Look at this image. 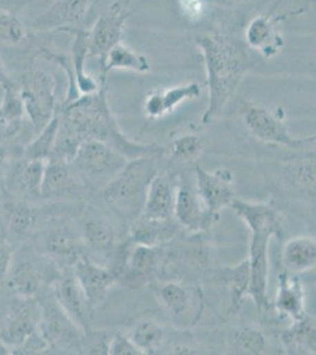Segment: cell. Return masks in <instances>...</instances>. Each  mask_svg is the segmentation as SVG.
Here are the masks:
<instances>
[{
    "instance_id": "cell-1",
    "label": "cell",
    "mask_w": 316,
    "mask_h": 355,
    "mask_svg": "<svg viewBox=\"0 0 316 355\" xmlns=\"http://www.w3.org/2000/svg\"><path fill=\"white\" fill-rule=\"evenodd\" d=\"M100 83L96 93L80 95L58 107V130L53 157L70 162L78 147L88 140L104 142L128 160L162 153V147L156 144H140L125 137L109 107L108 85L106 82Z\"/></svg>"
},
{
    "instance_id": "cell-2",
    "label": "cell",
    "mask_w": 316,
    "mask_h": 355,
    "mask_svg": "<svg viewBox=\"0 0 316 355\" xmlns=\"http://www.w3.org/2000/svg\"><path fill=\"white\" fill-rule=\"evenodd\" d=\"M208 85L209 102L202 116L203 125H210L227 105L252 67L247 50L232 38L217 31L196 37Z\"/></svg>"
},
{
    "instance_id": "cell-3",
    "label": "cell",
    "mask_w": 316,
    "mask_h": 355,
    "mask_svg": "<svg viewBox=\"0 0 316 355\" xmlns=\"http://www.w3.org/2000/svg\"><path fill=\"white\" fill-rule=\"evenodd\" d=\"M232 209L252 232L249 245L250 284L248 295L263 313L268 308L269 243L272 236H282V224L277 210L262 202H244L235 198Z\"/></svg>"
},
{
    "instance_id": "cell-4",
    "label": "cell",
    "mask_w": 316,
    "mask_h": 355,
    "mask_svg": "<svg viewBox=\"0 0 316 355\" xmlns=\"http://www.w3.org/2000/svg\"><path fill=\"white\" fill-rule=\"evenodd\" d=\"M155 157H142L128 164L105 184L103 197L120 218L132 222L145 207L152 179L156 177Z\"/></svg>"
},
{
    "instance_id": "cell-5",
    "label": "cell",
    "mask_w": 316,
    "mask_h": 355,
    "mask_svg": "<svg viewBox=\"0 0 316 355\" xmlns=\"http://www.w3.org/2000/svg\"><path fill=\"white\" fill-rule=\"evenodd\" d=\"M23 112L36 132L44 128L57 114L56 80L53 73L38 64V53L28 57L25 68L17 77Z\"/></svg>"
},
{
    "instance_id": "cell-6",
    "label": "cell",
    "mask_w": 316,
    "mask_h": 355,
    "mask_svg": "<svg viewBox=\"0 0 316 355\" xmlns=\"http://www.w3.org/2000/svg\"><path fill=\"white\" fill-rule=\"evenodd\" d=\"M243 122L249 133L264 144L300 150L313 147L315 142V137H292L282 119L261 105H247L243 112Z\"/></svg>"
},
{
    "instance_id": "cell-7",
    "label": "cell",
    "mask_w": 316,
    "mask_h": 355,
    "mask_svg": "<svg viewBox=\"0 0 316 355\" xmlns=\"http://www.w3.org/2000/svg\"><path fill=\"white\" fill-rule=\"evenodd\" d=\"M128 159L104 142L88 140L78 147L70 165L77 173L90 179L110 180L120 172Z\"/></svg>"
},
{
    "instance_id": "cell-8",
    "label": "cell",
    "mask_w": 316,
    "mask_h": 355,
    "mask_svg": "<svg viewBox=\"0 0 316 355\" xmlns=\"http://www.w3.org/2000/svg\"><path fill=\"white\" fill-rule=\"evenodd\" d=\"M128 8L115 1L97 18L88 33V58H96L100 69L104 65L109 51L122 42L129 18Z\"/></svg>"
},
{
    "instance_id": "cell-9",
    "label": "cell",
    "mask_w": 316,
    "mask_h": 355,
    "mask_svg": "<svg viewBox=\"0 0 316 355\" xmlns=\"http://www.w3.org/2000/svg\"><path fill=\"white\" fill-rule=\"evenodd\" d=\"M90 6L91 0H53L28 23V28L35 35H45L83 28Z\"/></svg>"
},
{
    "instance_id": "cell-10",
    "label": "cell",
    "mask_w": 316,
    "mask_h": 355,
    "mask_svg": "<svg viewBox=\"0 0 316 355\" xmlns=\"http://www.w3.org/2000/svg\"><path fill=\"white\" fill-rule=\"evenodd\" d=\"M39 331L50 349L83 351L84 333L55 301L40 304Z\"/></svg>"
},
{
    "instance_id": "cell-11",
    "label": "cell",
    "mask_w": 316,
    "mask_h": 355,
    "mask_svg": "<svg viewBox=\"0 0 316 355\" xmlns=\"http://www.w3.org/2000/svg\"><path fill=\"white\" fill-rule=\"evenodd\" d=\"M174 218L190 232L207 230L214 224L197 191L195 177L194 179L189 175L180 177L175 189Z\"/></svg>"
},
{
    "instance_id": "cell-12",
    "label": "cell",
    "mask_w": 316,
    "mask_h": 355,
    "mask_svg": "<svg viewBox=\"0 0 316 355\" xmlns=\"http://www.w3.org/2000/svg\"><path fill=\"white\" fill-rule=\"evenodd\" d=\"M232 174L228 170L208 172L200 165L195 168V184L200 197L215 223L221 211L232 205L235 199Z\"/></svg>"
},
{
    "instance_id": "cell-13",
    "label": "cell",
    "mask_w": 316,
    "mask_h": 355,
    "mask_svg": "<svg viewBox=\"0 0 316 355\" xmlns=\"http://www.w3.org/2000/svg\"><path fill=\"white\" fill-rule=\"evenodd\" d=\"M40 304L32 299H18L13 303L0 331V341L12 353L20 345L39 331Z\"/></svg>"
},
{
    "instance_id": "cell-14",
    "label": "cell",
    "mask_w": 316,
    "mask_h": 355,
    "mask_svg": "<svg viewBox=\"0 0 316 355\" xmlns=\"http://www.w3.org/2000/svg\"><path fill=\"white\" fill-rule=\"evenodd\" d=\"M73 276L93 311L104 301L108 291L117 281L111 269L98 266L82 256L75 262Z\"/></svg>"
},
{
    "instance_id": "cell-15",
    "label": "cell",
    "mask_w": 316,
    "mask_h": 355,
    "mask_svg": "<svg viewBox=\"0 0 316 355\" xmlns=\"http://www.w3.org/2000/svg\"><path fill=\"white\" fill-rule=\"evenodd\" d=\"M53 296L65 314L76 323L84 334L88 333L90 331L93 308L90 307L75 276H66L57 279L53 284Z\"/></svg>"
},
{
    "instance_id": "cell-16",
    "label": "cell",
    "mask_w": 316,
    "mask_h": 355,
    "mask_svg": "<svg viewBox=\"0 0 316 355\" xmlns=\"http://www.w3.org/2000/svg\"><path fill=\"white\" fill-rule=\"evenodd\" d=\"M277 23L279 18L270 15L252 18L245 28V43L249 48L259 50L266 58L277 56L284 44L282 36L277 30Z\"/></svg>"
},
{
    "instance_id": "cell-17",
    "label": "cell",
    "mask_w": 316,
    "mask_h": 355,
    "mask_svg": "<svg viewBox=\"0 0 316 355\" xmlns=\"http://www.w3.org/2000/svg\"><path fill=\"white\" fill-rule=\"evenodd\" d=\"M78 180L70 162L51 157L45 165L40 197L53 199L76 193L80 189Z\"/></svg>"
},
{
    "instance_id": "cell-18",
    "label": "cell",
    "mask_w": 316,
    "mask_h": 355,
    "mask_svg": "<svg viewBox=\"0 0 316 355\" xmlns=\"http://www.w3.org/2000/svg\"><path fill=\"white\" fill-rule=\"evenodd\" d=\"M200 96L201 87L195 82L157 90L145 98V112L151 119H160L171 113L183 102L195 100Z\"/></svg>"
},
{
    "instance_id": "cell-19",
    "label": "cell",
    "mask_w": 316,
    "mask_h": 355,
    "mask_svg": "<svg viewBox=\"0 0 316 355\" xmlns=\"http://www.w3.org/2000/svg\"><path fill=\"white\" fill-rule=\"evenodd\" d=\"M176 219L147 218L140 216L130 226V241L135 244L158 246L171 241L178 231Z\"/></svg>"
},
{
    "instance_id": "cell-20",
    "label": "cell",
    "mask_w": 316,
    "mask_h": 355,
    "mask_svg": "<svg viewBox=\"0 0 316 355\" xmlns=\"http://www.w3.org/2000/svg\"><path fill=\"white\" fill-rule=\"evenodd\" d=\"M275 309L286 318L300 320L306 313V295L300 279L284 271L279 276V287L275 297Z\"/></svg>"
},
{
    "instance_id": "cell-21",
    "label": "cell",
    "mask_w": 316,
    "mask_h": 355,
    "mask_svg": "<svg viewBox=\"0 0 316 355\" xmlns=\"http://www.w3.org/2000/svg\"><path fill=\"white\" fill-rule=\"evenodd\" d=\"M73 33V42L71 45V67L77 90L80 95H90L96 93L100 89V81L86 73L88 61V33L84 28H73L68 31Z\"/></svg>"
},
{
    "instance_id": "cell-22",
    "label": "cell",
    "mask_w": 316,
    "mask_h": 355,
    "mask_svg": "<svg viewBox=\"0 0 316 355\" xmlns=\"http://www.w3.org/2000/svg\"><path fill=\"white\" fill-rule=\"evenodd\" d=\"M175 189L165 175L156 174L149 186L145 207L140 216L147 218H174Z\"/></svg>"
},
{
    "instance_id": "cell-23",
    "label": "cell",
    "mask_w": 316,
    "mask_h": 355,
    "mask_svg": "<svg viewBox=\"0 0 316 355\" xmlns=\"http://www.w3.org/2000/svg\"><path fill=\"white\" fill-rule=\"evenodd\" d=\"M282 263L289 274H301L315 268V239L308 236L288 239L282 249Z\"/></svg>"
},
{
    "instance_id": "cell-24",
    "label": "cell",
    "mask_w": 316,
    "mask_h": 355,
    "mask_svg": "<svg viewBox=\"0 0 316 355\" xmlns=\"http://www.w3.org/2000/svg\"><path fill=\"white\" fill-rule=\"evenodd\" d=\"M112 70H131L147 73L151 70V64L145 55L120 42L106 55L104 65L100 69V82H106V75Z\"/></svg>"
},
{
    "instance_id": "cell-25",
    "label": "cell",
    "mask_w": 316,
    "mask_h": 355,
    "mask_svg": "<svg viewBox=\"0 0 316 355\" xmlns=\"http://www.w3.org/2000/svg\"><path fill=\"white\" fill-rule=\"evenodd\" d=\"M281 341L289 351L315 354V319L306 314L302 319L292 321V324L281 333Z\"/></svg>"
},
{
    "instance_id": "cell-26",
    "label": "cell",
    "mask_w": 316,
    "mask_h": 355,
    "mask_svg": "<svg viewBox=\"0 0 316 355\" xmlns=\"http://www.w3.org/2000/svg\"><path fill=\"white\" fill-rule=\"evenodd\" d=\"M44 249L50 256L76 262L80 256V242L73 229L60 225L51 227L44 239Z\"/></svg>"
},
{
    "instance_id": "cell-27",
    "label": "cell",
    "mask_w": 316,
    "mask_h": 355,
    "mask_svg": "<svg viewBox=\"0 0 316 355\" xmlns=\"http://www.w3.org/2000/svg\"><path fill=\"white\" fill-rule=\"evenodd\" d=\"M32 36L28 25L16 11L0 6V45L18 48L25 43H31Z\"/></svg>"
},
{
    "instance_id": "cell-28",
    "label": "cell",
    "mask_w": 316,
    "mask_h": 355,
    "mask_svg": "<svg viewBox=\"0 0 316 355\" xmlns=\"http://www.w3.org/2000/svg\"><path fill=\"white\" fill-rule=\"evenodd\" d=\"M8 288L18 299H32L39 291L40 277L31 263H20L8 271Z\"/></svg>"
},
{
    "instance_id": "cell-29",
    "label": "cell",
    "mask_w": 316,
    "mask_h": 355,
    "mask_svg": "<svg viewBox=\"0 0 316 355\" xmlns=\"http://www.w3.org/2000/svg\"><path fill=\"white\" fill-rule=\"evenodd\" d=\"M224 282L228 284L232 294V311L240 309L245 295H248L250 284V269L248 259H244L236 266H228L223 270Z\"/></svg>"
},
{
    "instance_id": "cell-30",
    "label": "cell",
    "mask_w": 316,
    "mask_h": 355,
    "mask_svg": "<svg viewBox=\"0 0 316 355\" xmlns=\"http://www.w3.org/2000/svg\"><path fill=\"white\" fill-rule=\"evenodd\" d=\"M85 241L91 249L100 254H108L116 244V232L113 226L103 219L89 220L83 227Z\"/></svg>"
},
{
    "instance_id": "cell-31",
    "label": "cell",
    "mask_w": 316,
    "mask_h": 355,
    "mask_svg": "<svg viewBox=\"0 0 316 355\" xmlns=\"http://www.w3.org/2000/svg\"><path fill=\"white\" fill-rule=\"evenodd\" d=\"M57 130H58V115L51 119V121L38 132L36 139L28 144L25 148V159H37V160H48L53 157L56 142Z\"/></svg>"
},
{
    "instance_id": "cell-32",
    "label": "cell",
    "mask_w": 316,
    "mask_h": 355,
    "mask_svg": "<svg viewBox=\"0 0 316 355\" xmlns=\"http://www.w3.org/2000/svg\"><path fill=\"white\" fill-rule=\"evenodd\" d=\"M46 162L48 160L25 159V162L17 167V184L20 186L21 190L31 196L40 197V187L44 177Z\"/></svg>"
},
{
    "instance_id": "cell-33",
    "label": "cell",
    "mask_w": 316,
    "mask_h": 355,
    "mask_svg": "<svg viewBox=\"0 0 316 355\" xmlns=\"http://www.w3.org/2000/svg\"><path fill=\"white\" fill-rule=\"evenodd\" d=\"M165 338V331L157 323L143 321L132 331L130 339L143 354H154L160 349Z\"/></svg>"
},
{
    "instance_id": "cell-34",
    "label": "cell",
    "mask_w": 316,
    "mask_h": 355,
    "mask_svg": "<svg viewBox=\"0 0 316 355\" xmlns=\"http://www.w3.org/2000/svg\"><path fill=\"white\" fill-rule=\"evenodd\" d=\"M8 216V226L10 234L20 239L28 234L36 222V214L32 207L25 202H10L5 206Z\"/></svg>"
},
{
    "instance_id": "cell-35",
    "label": "cell",
    "mask_w": 316,
    "mask_h": 355,
    "mask_svg": "<svg viewBox=\"0 0 316 355\" xmlns=\"http://www.w3.org/2000/svg\"><path fill=\"white\" fill-rule=\"evenodd\" d=\"M160 297L172 314L176 316L185 314L190 306V295L178 283H168L160 291Z\"/></svg>"
},
{
    "instance_id": "cell-36",
    "label": "cell",
    "mask_w": 316,
    "mask_h": 355,
    "mask_svg": "<svg viewBox=\"0 0 316 355\" xmlns=\"http://www.w3.org/2000/svg\"><path fill=\"white\" fill-rule=\"evenodd\" d=\"M234 345L241 354H261L266 349V339L260 331L243 327L235 333Z\"/></svg>"
},
{
    "instance_id": "cell-37",
    "label": "cell",
    "mask_w": 316,
    "mask_h": 355,
    "mask_svg": "<svg viewBox=\"0 0 316 355\" xmlns=\"http://www.w3.org/2000/svg\"><path fill=\"white\" fill-rule=\"evenodd\" d=\"M201 137L194 134H185L172 142L171 159L176 162H188L196 157L202 150Z\"/></svg>"
},
{
    "instance_id": "cell-38",
    "label": "cell",
    "mask_w": 316,
    "mask_h": 355,
    "mask_svg": "<svg viewBox=\"0 0 316 355\" xmlns=\"http://www.w3.org/2000/svg\"><path fill=\"white\" fill-rule=\"evenodd\" d=\"M108 354L143 355V353L137 348L135 343H132V340L130 338H127L124 335L118 334L109 343Z\"/></svg>"
},
{
    "instance_id": "cell-39",
    "label": "cell",
    "mask_w": 316,
    "mask_h": 355,
    "mask_svg": "<svg viewBox=\"0 0 316 355\" xmlns=\"http://www.w3.org/2000/svg\"><path fill=\"white\" fill-rule=\"evenodd\" d=\"M12 249L8 244H0V279L6 277L12 266Z\"/></svg>"
},
{
    "instance_id": "cell-40",
    "label": "cell",
    "mask_w": 316,
    "mask_h": 355,
    "mask_svg": "<svg viewBox=\"0 0 316 355\" xmlns=\"http://www.w3.org/2000/svg\"><path fill=\"white\" fill-rule=\"evenodd\" d=\"M0 87L4 90H11V89L17 88L16 81L8 73V69H6L1 60H0Z\"/></svg>"
},
{
    "instance_id": "cell-41",
    "label": "cell",
    "mask_w": 316,
    "mask_h": 355,
    "mask_svg": "<svg viewBox=\"0 0 316 355\" xmlns=\"http://www.w3.org/2000/svg\"><path fill=\"white\" fill-rule=\"evenodd\" d=\"M10 351H11V349H10L5 343L0 341V355L10 354V353H11Z\"/></svg>"
},
{
    "instance_id": "cell-42",
    "label": "cell",
    "mask_w": 316,
    "mask_h": 355,
    "mask_svg": "<svg viewBox=\"0 0 316 355\" xmlns=\"http://www.w3.org/2000/svg\"><path fill=\"white\" fill-rule=\"evenodd\" d=\"M3 172H4V160H3V157L0 155V178L3 177Z\"/></svg>"
},
{
    "instance_id": "cell-43",
    "label": "cell",
    "mask_w": 316,
    "mask_h": 355,
    "mask_svg": "<svg viewBox=\"0 0 316 355\" xmlns=\"http://www.w3.org/2000/svg\"><path fill=\"white\" fill-rule=\"evenodd\" d=\"M10 0H0V6H3L4 4H8Z\"/></svg>"
},
{
    "instance_id": "cell-44",
    "label": "cell",
    "mask_w": 316,
    "mask_h": 355,
    "mask_svg": "<svg viewBox=\"0 0 316 355\" xmlns=\"http://www.w3.org/2000/svg\"><path fill=\"white\" fill-rule=\"evenodd\" d=\"M232 1H237V3H247V1H250V0H232Z\"/></svg>"
}]
</instances>
